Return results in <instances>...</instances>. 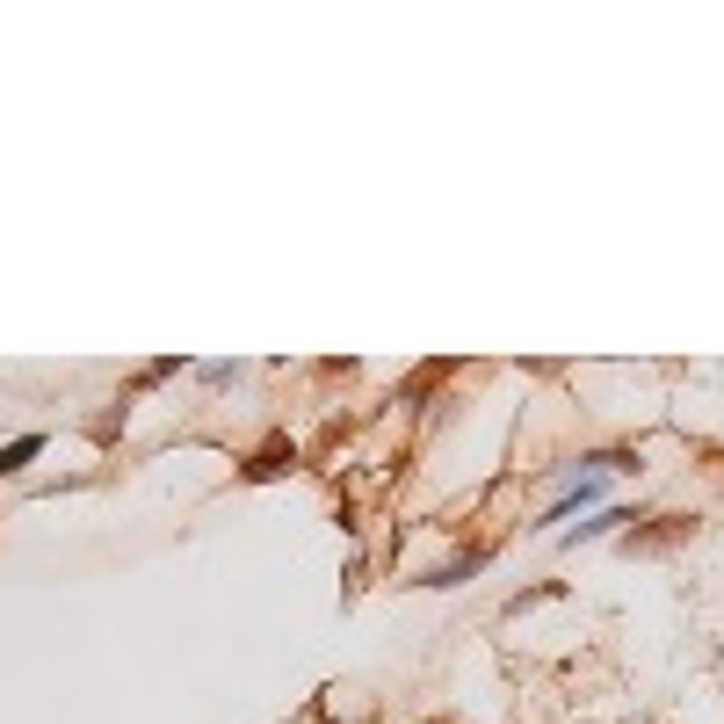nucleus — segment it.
<instances>
[{
	"label": "nucleus",
	"mask_w": 724,
	"mask_h": 724,
	"mask_svg": "<svg viewBox=\"0 0 724 724\" xmlns=\"http://www.w3.org/2000/svg\"><path fill=\"white\" fill-rule=\"evenodd\" d=\"M37 449H44V435H22L15 449H0V471H22L29 457H37Z\"/></svg>",
	"instance_id": "f257e3e1"
}]
</instances>
